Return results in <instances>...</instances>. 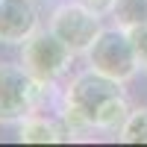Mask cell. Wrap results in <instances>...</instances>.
Masks as SVG:
<instances>
[{
	"instance_id": "cell-1",
	"label": "cell",
	"mask_w": 147,
	"mask_h": 147,
	"mask_svg": "<svg viewBox=\"0 0 147 147\" xmlns=\"http://www.w3.org/2000/svg\"><path fill=\"white\" fill-rule=\"evenodd\" d=\"M132 112L124 94V82H118L94 68L77 74L65 91L62 115L71 129H103L118 132L127 115Z\"/></svg>"
},
{
	"instance_id": "cell-2",
	"label": "cell",
	"mask_w": 147,
	"mask_h": 147,
	"mask_svg": "<svg viewBox=\"0 0 147 147\" xmlns=\"http://www.w3.org/2000/svg\"><path fill=\"white\" fill-rule=\"evenodd\" d=\"M85 56H88V68H94L97 74H106L118 82H129L141 68L129 30L118 27V24L112 30H100L94 44L85 50Z\"/></svg>"
},
{
	"instance_id": "cell-3",
	"label": "cell",
	"mask_w": 147,
	"mask_h": 147,
	"mask_svg": "<svg viewBox=\"0 0 147 147\" xmlns=\"http://www.w3.org/2000/svg\"><path fill=\"white\" fill-rule=\"evenodd\" d=\"M47 85L24 65H0V124H18L35 115Z\"/></svg>"
},
{
	"instance_id": "cell-4",
	"label": "cell",
	"mask_w": 147,
	"mask_h": 147,
	"mask_svg": "<svg viewBox=\"0 0 147 147\" xmlns=\"http://www.w3.org/2000/svg\"><path fill=\"white\" fill-rule=\"evenodd\" d=\"M74 56L77 53H74L50 27L35 30L30 38L21 44V65L44 85H50V82H56L62 77Z\"/></svg>"
},
{
	"instance_id": "cell-5",
	"label": "cell",
	"mask_w": 147,
	"mask_h": 147,
	"mask_svg": "<svg viewBox=\"0 0 147 147\" xmlns=\"http://www.w3.org/2000/svg\"><path fill=\"white\" fill-rule=\"evenodd\" d=\"M100 18L103 15H97L94 9L77 3V0H71V3H62V6L53 9L47 27H50L74 53H85L94 44V38L100 35V30H103Z\"/></svg>"
},
{
	"instance_id": "cell-6",
	"label": "cell",
	"mask_w": 147,
	"mask_h": 147,
	"mask_svg": "<svg viewBox=\"0 0 147 147\" xmlns=\"http://www.w3.org/2000/svg\"><path fill=\"white\" fill-rule=\"evenodd\" d=\"M38 30L35 0H0V44H24Z\"/></svg>"
},
{
	"instance_id": "cell-7",
	"label": "cell",
	"mask_w": 147,
	"mask_h": 147,
	"mask_svg": "<svg viewBox=\"0 0 147 147\" xmlns=\"http://www.w3.org/2000/svg\"><path fill=\"white\" fill-rule=\"evenodd\" d=\"M18 138L27 141V144H56V141H68V129H62L50 118H41V115H30L21 121V129H18Z\"/></svg>"
},
{
	"instance_id": "cell-8",
	"label": "cell",
	"mask_w": 147,
	"mask_h": 147,
	"mask_svg": "<svg viewBox=\"0 0 147 147\" xmlns=\"http://www.w3.org/2000/svg\"><path fill=\"white\" fill-rule=\"evenodd\" d=\"M112 18L124 30L141 27V24H147V0H115Z\"/></svg>"
},
{
	"instance_id": "cell-9",
	"label": "cell",
	"mask_w": 147,
	"mask_h": 147,
	"mask_svg": "<svg viewBox=\"0 0 147 147\" xmlns=\"http://www.w3.org/2000/svg\"><path fill=\"white\" fill-rule=\"evenodd\" d=\"M118 141H124V144H147V106L132 109L127 115L124 127L118 129Z\"/></svg>"
},
{
	"instance_id": "cell-10",
	"label": "cell",
	"mask_w": 147,
	"mask_h": 147,
	"mask_svg": "<svg viewBox=\"0 0 147 147\" xmlns=\"http://www.w3.org/2000/svg\"><path fill=\"white\" fill-rule=\"evenodd\" d=\"M129 38H132V47H136V53H138L141 68L147 71V24L132 27V30H129Z\"/></svg>"
},
{
	"instance_id": "cell-11",
	"label": "cell",
	"mask_w": 147,
	"mask_h": 147,
	"mask_svg": "<svg viewBox=\"0 0 147 147\" xmlns=\"http://www.w3.org/2000/svg\"><path fill=\"white\" fill-rule=\"evenodd\" d=\"M77 3H82V6L94 9L97 15H112V6H115V0H77Z\"/></svg>"
}]
</instances>
